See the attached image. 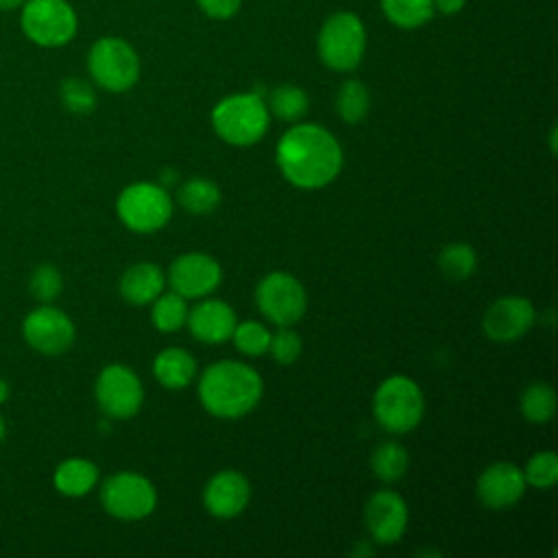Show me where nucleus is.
I'll use <instances>...</instances> for the list:
<instances>
[{
  "label": "nucleus",
  "instance_id": "nucleus-1",
  "mask_svg": "<svg viewBox=\"0 0 558 558\" xmlns=\"http://www.w3.org/2000/svg\"><path fill=\"white\" fill-rule=\"evenodd\" d=\"M277 166L296 187H325L342 168V148L327 129L294 124L277 144Z\"/></svg>",
  "mask_w": 558,
  "mask_h": 558
},
{
  "label": "nucleus",
  "instance_id": "nucleus-2",
  "mask_svg": "<svg viewBox=\"0 0 558 558\" xmlns=\"http://www.w3.org/2000/svg\"><path fill=\"white\" fill-rule=\"evenodd\" d=\"M264 381L255 368L235 360H220L205 368L198 381L203 408L218 418L248 414L262 399Z\"/></svg>",
  "mask_w": 558,
  "mask_h": 558
},
{
  "label": "nucleus",
  "instance_id": "nucleus-3",
  "mask_svg": "<svg viewBox=\"0 0 558 558\" xmlns=\"http://www.w3.org/2000/svg\"><path fill=\"white\" fill-rule=\"evenodd\" d=\"M211 124L220 140L231 146H253L270 124L266 102L257 92L233 94L222 98L211 111Z\"/></svg>",
  "mask_w": 558,
  "mask_h": 558
},
{
  "label": "nucleus",
  "instance_id": "nucleus-4",
  "mask_svg": "<svg viewBox=\"0 0 558 558\" xmlns=\"http://www.w3.org/2000/svg\"><path fill=\"white\" fill-rule=\"evenodd\" d=\"M425 401L418 384L405 375H392L379 384L373 397L377 423L392 434L414 429L423 418Z\"/></svg>",
  "mask_w": 558,
  "mask_h": 558
},
{
  "label": "nucleus",
  "instance_id": "nucleus-5",
  "mask_svg": "<svg viewBox=\"0 0 558 558\" xmlns=\"http://www.w3.org/2000/svg\"><path fill=\"white\" fill-rule=\"evenodd\" d=\"M22 33L41 48H61L78 31L76 11L68 0H26L20 7Z\"/></svg>",
  "mask_w": 558,
  "mask_h": 558
},
{
  "label": "nucleus",
  "instance_id": "nucleus-6",
  "mask_svg": "<svg viewBox=\"0 0 558 558\" xmlns=\"http://www.w3.org/2000/svg\"><path fill=\"white\" fill-rule=\"evenodd\" d=\"M87 70L98 87L120 94L137 83L140 57L129 41L120 37H100L87 52Z\"/></svg>",
  "mask_w": 558,
  "mask_h": 558
},
{
  "label": "nucleus",
  "instance_id": "nucleus-7",
  "mask_svg": "<svg viewBox=\"0 0 558 558\" xmlns=\"http://www.w3.org/2000/svg\"><path fill=\"white\" fill-rule=\"evenodd\" d=\"M366 50V31L357 15L349 11L333 13L325 20L318 33V57L320 61L336 70L349 72L357 68Z\"/></svg>",
  "mask_w": 558,
  "mask_h": 558
},
{
  "label": "nucleus",
  "instance_id": "nucleus-8",
  "mask_svg": "<svg viewBox=\"0 0 558 558\" xmlns=\"http://www.w3.org/2000/svg\"><path fill=\"white\" fill-rule=\"evenodd\" d=\"M116 214L126 229L135 233H153L170 220L172 198L163 185L137 181L120 192Z\"/></svg>",
  "mask_w": 558,
  "mask_h": 558
},
{
  "label": "nucleus",
  "instance_id": "nucleus-9",
  "mask_svg": "<svg viewBox=\"0 0 558 558\" xmlns=\"http://www.w3.org/2000/svg\"><path fill=\"white\" fill-rule=\"evenodd\" d=\"M100 504L116 519L137 521L155 510L157 490L148 477L133 471H120L102 482Z\"/></svg>",
  "mask_w": 558,
  "mask_h": 558
},
{
  "label": "nucleus",
  "instance_id": "nucleus-10",
  "mask_svg": "<svg viewBox=\"0 0 558 558\" xmlns=\"http://www.w3.org/2000/svg\"><path fill=\"white\" fill-rule=\"evenodd\" d=\"M255 301L262 314L279 327L299 323L307 307V296L301 281L290 272H268L255 288Z\"/></svg>",
  "mask_w": 558,
  "mask_h": 558
},
{
  "label": "nucleus",
  "instance_id": "nucleus-11",
  "mask_svg": "<svg viewBox=\"0 0 558 558\" xmlns=\"http://www.w3.org/2000/svg\"><path fill=\"white\" fill-rule=\"evenodd\" d=\"M96 403L109 418H131L144 401V386L133 368L107 364L94 384Z\"/></svg>",
  "mask_w": 558,
  "mask_h": 558
},
{
  "label": "nucleus",
  "instance_id": "nucleus-12",
  "mask_svg": "<svg viewBox=\"0 0 558 558\" xmlns=\"http://www.w3.org/2000/svg\"><path fill=\"white\" fill-rule=\"evenodd\" d=\"M22 338L41 355H61L74 344L76 327L63 310L52 303H41L24 316Z\"/></svg>",
  "mask_w": 558,
  "mask_h": 558
},
{
  "label": "nucleus",
  "instance_id": "nucleus-13",
  "mask_svg": "<svg viewBox=\"0 0 558 558\" xmlns=\"http://www.w3.org/2000/svg\"><path fill=\"white\" fill-rule=\"evenodd\" d=\"M220 264L205 253H183L168 268V283L185 299L211 294L220 283Z\"/></svg>",
  "mask_w": 558,
  "mask_h": 558
},
{
  "label": "nucleus",
  "instance_id": "nucleus-14",
  "mask_svg": "<svg viewBox=\"0 0 558 558\" xmlns=\"http://www.w3.org/2000/svg\"><path fill=\"white\" fill-rule=\"evenodd\" d=\"M364 523L377 543H397L408 527L405 499L388 488L373 493L364 506Z\"/></svg>",
  "mask_w": 558,
  "mask_h": 558
},
{
  "label": "nucleus",
  "instance_id": "nucleus-15",
  "mask_svg": "<svg viewBox=\"0 0 558 558\" xmlns=\"http://www.w3.org/2000/svg\"><path fill=\"white\" fill-rule=\"evenodd\" d=\"M536 320L532 301L523 296H501L484 314V333L495 342H512L525 336Z\"/></svg>",
  "mask_w": 558,
  "mask_h": 558
},
{
  "label": "nucleus",
  "instance_id": "nucleus-16",
  "mask_svg": "<svg viewBox=\"0 0 558 558\" xmlns=\"http://www.w3.org/2000/svg\"><path fill=\"white\" fill-rule=\"evenodd\" d=\"M523 471L512 462H495L477 477V497L486 508L504 510L514 506L525 493Z\"/></svg>",
  "mask_w": 558,
  "mask_h": 558
},
{
  "label": "nucleus",
  "instance_id": "nucleus-17",
  "mask_svg": "<svg viewBox=\"0 0 558 558\" xmlns=\"http://www.w3.org/2000/svg\"><path fill=\"white\" fill-rule=\"evenodd\" d=\"M251 499V484L248 480L233 469L218 471L203 490L205 508L218 519L238 517Z\"/></svg>",
  "mask_w": 558,
  "mask_h": 558
},
{
  "label": "nucleus",
  "instance_id": "nucleus-18",
  "mask_svg": "<svg viewBox=\"0 0 558 558\" xmlns=\"http://www.w3.org/2000/svg\"><path fill=\"white\" fill-rule=\"evenodd\" d=\"M185 323H187L192 336L207 344H218V342L229 340L238 325L233 307L218 299H207V301H201L198 305H194L192 312H187Z\"/></svg>",
  "mask_w": 558,
  "mask_h": 558
},
{
  "label": "nucleus",
  "instance_id": "nucleus-19",
  "mask_svg": "<svg viewBox=\"0 0 558 558\" xmlns=\"http://www.w3.org/2000/svg\"><path fill=\"white\" fill-rule=\"evenodd\" d=\"M163 283H166V277L157 264L137 262L122 272L118 290L124 301L133 305H146L161 294Z\"/></svg>",
  "mask_w": 558,
  "mask_h": 558
},
{
  "label": "nucleus",
  "instance_id": "nucleus-20",
  "mask_svg": "<svg viewBox=\"0 0 558 558\" xmlns=\"http://www.w3.org/2000/svg\"><path fill=\"white\" fill-rule=\"evenodd\" d=\"M153 375L163 388H170V390L185 388L196 375V360L185 349L168 347L161 353H157L153 362Z\"/></svg>",
  "mask_w": 558,
  "mask_h": 558
},
{
  "label": "nucleus",
  "instance_id": "nucleus-21",
  "mask_svg": "<svg viewBox=\"0 0 558 558\" xmlns=\"http://www.w3.org/2000/svg\"><path fill=\"white\" fill-rule=\"evenodd\" d=\"M96 482L98 466L87 458H68L52 473V484L57 493L65 497H83L96 486Z\"/></svg>",
  "mask_w": 558,
  "mask_h": 558
},
{
  "label": "nucleus",
  "instance_id": "nucleus-22",
  "mask_svg": "<svg viewBox=\"0 0 558 558\" xmlns=\"http://www.w3.org/2000/svg\"><path fill=\"white\" fill-rule=\"evenodd\" d=\"M179 205L194 216L211 214L220 205V190L214 181L196 177L179 187Z\"/></svg>",
  "mask_w": 558,
  "mask_h": 558
},
{
  "label": "nucleus",
  "instance_id": "nucleus-23",
  "mask_svg": "<svg viewBox=\"0 0 558 558\" xmlns=\"http://www.w3.org/2000/svg\"><path fill=\"white\" fill-rule=\"evenodd\" d=\"M408 451L397 440H384L371 456V469L381 482H397L408 471Z\"/></svg>",
  "mask_w": 558,
  "mask_h": 558
},
{
  "label": "nucleus",
  "instance_id": "nucleus-24",
  "mask_svg": "<svg viewBox=\"0 0 558 558\" xmlns=\"http://www.w3.org/2000/svg\"><path fill=\"white\" fill-rule=\"evenodd\" d=\"M384 15L399 28H418L434 15V0H381Z\"/></svg>",
  "mask_w": 558,
  "mask_h": 558
},
{
  "label": "nucleus",
  "instance_id": "nucleus-25",
  "mask_svg": "<svg viewBox=\"0 0 558 558\" xmlns=\"http://www.w3.org/2000/svg\"><path fill=\"white\" fill-rule=\"evenodd\" d=\"M521 414L530 423H547L556 412V392L545 381H532L521 395Z\"/></svg>",
  "mask_w": 558,
  "mask_h": 558
},
{
  "label": "nucleus",
  "instance_id": "nucleus-26",
  "mask_svg": "<svg viewBox=\"0 0 558 558\" xmlns=\"http://www.w3.org/2000/svg\"><path fill=\"white\" fill-rule=\"evenodd\" d=\"M477 255L466 242H451L438 253V268L451 281H464L475 272Z\"/></svg>",
  "mask_w": 558,
  "mask_h": 558
},
{
  "label": "nucleus",
  "instance_id": "nucleus-27",
  "mask_svg": "<svg viewBox=\"0 0 558 558\" xmlns=\"http://www.w3.org/2000/svg\"><path fill=\"white\" fill-rule=\"evenodd\" d=\"M368 107H371V96L362 81L349 78L340 85L336 94V111L344 122L349 124L360 122L368 113Z\"/></svg>",
  "mask_w": 558,
  "mask_h": 558
},
{
  "label": "nucleus",
  "instance_id": "nucleus-28",
  "mask_svg": "<svg viewBox=\"0 0 558 558\" xmlns=\"http://www.w3.org/2000/svg\"><path fill=\"white\" fill-rule=\"evenodd\" d=\"M187 303H185V296L177 294L174 290L172 292H166V294H159L155 301H153V312H150V320L153 325L163 331V333H170V331H177L185 325L187 320Z\"/></svg>",
  "mask_w": 558,
  "mask_h": 558
},
{
  "label": "nucleus",
  "instance_id": "nucleus-29",
  "mask_svg": "<svg viewBox=\"0 0 558 558\" xmlns=\"http://www.w3.org/2000/svg\"><path fill=\"white\" fill-rule=\"evenodd\" d=\"M307 105H310L307 94L296 85H279L277 89L270 92V100H268L270 111L286 122L301 120L307 111Z\"/></svg>",
  "mask_w": 558,
  "mask_h": 558
},
{
  "label": "nucleus",
  "instance_id": "nucleus-30",
  "mask_svg": "<svg viewBox=\"0 0 558 558\" xmlns=\"http://www.w3.org/2000/svg\"><path fill=\"white\" fill-rule=\"evenodd\" d=\"M59 98L61 105L76 116H87L94 111L96 107V92L94 87L78 78V76H68L61 85H59Z\"/></svg>",
  "mask_w": 558,
  "mask_h": 558
},
{
  "label": "nucleus",
  "instance_id": "nucleus-31",
  "mask_svg": "<svg viewBox=\"0 0 558 558\" xmlns=\"http://www.w3.org/2000/svg\"><path fill=\"white\" fill-rule=\"evenodd\" d=\"M28 290L35 301L52 303L63 290V277L54 264H39L28 277Z\"/></svg>",
  "mask_w": 558,
  "mask_h": 558
},
{
  "label": "nucleus",
  "instance_id": "nucleus-32",
  "mask_svg": "<svg viewBox=\"0 0 558 558\" xmlns=\"http://www.w3.org/2000/svg\"><path fill=\"white\" fill-rule=\"evenodd\" d=\"M231 338L235 342V349L251 357L264 355L270 344V331L257 320H244V323L235 325Z\"/></svg>",
  "mask_w": 558,
  "mask_h": 558
},
{
  "label": "nucleus",
  "instance_id": "nucleus-33",
  "mask_svg": "<svg viewBox=\"0 0 558 558\" xmlns=\"http://www.w3.org/2000/svg\"><path fill=\"white\" fill-rule=\"evenodd\" d=\"M523 477L525 484H532L536 488H551L558 480V456L551 449L534 453L525 464Z\"/></svg>",
  "mask_w": 558,
  "mask_h": 558
},
{
  "label": "nucleus",
  "instance_id": "nucleus-34",
  "mask_svg": "<svg viewBox=\"0 0 558 558\" xmlns=\"http://www.w3.org/2000/svg\"><path fill=\"white\" fill-rule=\"evenodd\" d=\"M268 351L275 357V362L292 364L301 355V338L292 329L281 327L277 333L270 336Z\"/></svg>",
  "mask_w": 558,
  "mask_h": 558
},
{
  "label": "nucleus",
  "instance_id": "nucleus-35",
  "mask_svg": "<svg viewBox=\"0 0 558 558\" xmlns=\"http://www.w3.org/2000/svg\"><path fill=\"white\" fill-rule=\"evenodd\" d=\"M201 11L214 20H227L238 13L242 0H196Z\"/></svg>",
  "mask_w": 558,
  "mask_h": 558
},
{
  "label": "nucleus",
  "instance_id": "nucleus-36",
  "mask_svg": "<svg viewBox=\"0 0 558 558\" xmlns=\"http://www.w3.org/2000/svg\"><path fill=\"white\" fill-rule=\"evenodd\" d=\"M466 0H434V11H440L442 15H456L462 11Z\"/></svg>",
  "mask_w": 558,
  "mask_h": 558
},
{
  "label": "nucleus",
  "instance_id": "nucleus-37",
  "mask_svg": "<svg viewBox=\"0 0 558 558\" xmlns=\"http://www.w3.org/2000/svg\"><path fill=\"white\" fill-rule=\"evenodd\" d=\"M26 0H0V11H13L20 9Z\"/></svg>",
  "mask_w": 558,
  "mask_h": 558
},
{
  "label": "nucleus",
  "instance_id": "nucleus-38",
  "mask_svg": "<svg viewBox=\"0 0 558 558\" xmlns=\"http://www.w3.org/2000/svg\"><path fill=\"white\" fill-rule=\"evenodd\" d=\"M9 392H11V388H9V381L4 379V377H0V405L9 399Z\"/></svg>",
  "mask_w": 558,
  "mask_h": 558
},
{
  "label": "nucleus",
  "instance_id": "nucleus-39",
  "mask_svg": "<svg viewBox=\"0 0 558 558\" xmlns=\"http://www.w3.org/2000/svg\"><path fill=\"white\" fill-rule=\"evenodd\" d=\"M4 436H7V423H4V416L0 414V445H2Z\"/></svg>",
  "mask_w": 558,
  "mask_h": 558
}]
</instances>
